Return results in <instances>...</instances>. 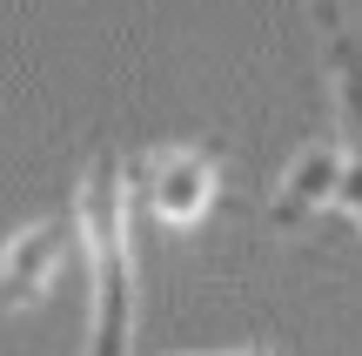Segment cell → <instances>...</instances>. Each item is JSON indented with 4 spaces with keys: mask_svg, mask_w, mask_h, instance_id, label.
Wrapping results in <instances>:
<instances>
[{
    "mask_svg": "<svg viewBox=\"0 0 362 356\" xmlns=\"http://www.w3.org/2000/svg\"><path fill=\"white\" fill-rule=\"evenodd\" d=\"M67 222L88 255V350L81 356H134V195L115 148L88 155Z\"/></svg>",
    "mask_w": 362,
    "mask_h": 356,
    "instance_id": "obj_1",
    "label": "cell"
},
{
    "mask_svg": "<svg viewBox=\"0 0 362 356\" xmlns=\"http://www.w3.org/2000/svg\"><path fill=\"white\" fill-rule=\"evenodd\" d=\"M215 188H221L215 142H168L155 155H141V168H134V195L161 229H194L215 202Z\"/></svg>",
    "mask_w": 362,
    "mask_h": 356,
    "instance_id": "obj_2",
    "label": "cell"
},
{
    "mask_svg": "<svg viewBox=\"0 0 362 356\" xmlns=\"http://www.w3.org/2000/svg\"><path fill=\"white\" fill-rule=\"evenodd\" d=\"M322 47H329V88H336V148L362 155V40L342 27V34H322Z\"/></svg>",
    "mask_w": 362,
    "mask_h": 356,
    "instance_id": "obj_5",
    "label": "cell"
},
{
    "mask_svg": "<svg viewBox=\"0 0 362 356\" xmlns=\"http://www.w3.org/2000/svg\"><path fill=\"white\" fill-rule=\"evenodd\" d=\"M336 168H342V148L336 142H315L309 155H296L275 182V202H269V222L275 229H302L315 215H329V195H336Z\"/></svg>",
    "mask_w": 362,
    "mask_h": 356,
    "instance_id": "obj_4",
    "label": "cell"
},
{
    "mask_svg": "<svg viewBox=\"0 0 362 356\" xmlns=\"http://www.w3.org/2000/svg\"><path fill=\"white\" fill-rule=\"evenodd\" d=\"M309 13H315V27H322V34H342V21H349V0H309Z\"/></svg>",
    "mask_w": 362,
    "mask_h": 356,
    "instance_id": "obj_7",
    "label": "cell"
},
{
    "mask_svg": "<svg viewBox=\"0 0 362 356\" xmlns=\"http://www.w3.org/2000/svg\"><path fill=\"white\" fill-rule=\"evenodd\" d=\"M329 215H342L349 229H362V155L342 148V168H336V195H329Z\"/></svg>",
    "mask_w": 362,
    "mask_h": 356,
    "instance_id": "obj_6",
    "label": "cell"
},
{
    "mask_svg": "<svg viewBox=\"0 0 362 356\" xmlns=\"http://www.w3.org/2000/svg\"><path fill=\"white\" fill-rule=\"evenodd\" d=\"M215 356H275V350H262V343H242V350H215Z\"/></svg>",
    "mask_w": 362,
    "mask_h": 356,
    "instance_id": "obj_8",
    "label": "cell"
},
{
    "mask_svg": "<svg viewBox=\"0 0 362 356\" xmlns=\"http://www.w3.org/2000/svg\"><path fill=\"white\" fill-rule=\"evenodd\" d=\"M67 249H74V222H67V215H47V222L7 236V249H0V309H7V316L13 309H34L40 296L54 289Z\"/></svg>",
    "mask_w": 362,
    "mask_h": 356,
    "instance_id": "obj_3",
    "label": "cell"
}]
</instances>
